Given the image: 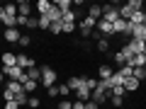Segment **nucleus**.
Masks as SVG:
<instances>
[{"mask_svg": "<svg viewBox=\"0 0 146 109\" xmlns=\"http://www.w3.org/2000/svg\"><path fill=\"white\" fill-rule=\"evenodd\" d=\"M42 85H46V87H51L54 83H56V70H54L51 66H42V80H39Z\"/></svg>", "mask_w": 146, "mask_h": 109, "instance_id": "nucleus-1", "label": "nucleus"}, {"mask_svg": "<svg viewBox=\"0 0 146 109\" xmlns=\"http://www.w3.org/2000/svg\"><path fill=\"white\" fill-rule=\"evenodd\" d=\"M102 20H107L110 24H115V22L119 20V7H115V5H102Z\"/></svg>", "mask_w": 146, "mask_h": 109, "instance_id": "nucleus-2", "label": "nucleus"}, {"mask_svg": "<svg viewBox=\"0 0 146 109\" xmlns=\"http://www.w3.org/2000/svg\"><path fill=\"white\" fill-rule=\"evenodd\" d=\"M95 24H98V20H93V17H85V20L78 24V32H80L83 36H90V34L95 32Z\"/></svg>", "mask_w": 146, "mask_h": 109, "instance_id": "nucleus-3", "label": "nucleus"}, {"mask_svg": "<svg viewBox=\"0 0 146 109\" xmlns=\"http://www.w3.org/2000/svg\"><path fill=\"white\" fill-rule=\"evenodd\" d=\"M95 32H98L100 36H105V39H107V36L112 34V24H110L107 20H98V24H95Z\"/></svg>", "mask_w": 146, "mask_h": 109, "instance_id": "nucleus-4", "label": "nucleus"}, {"mask_svg": "<svg viewBox=\"0 0 146 109\" xmlns=\"http://www.w3.org/2000/svg\"><path fill=\"white\" fill-rule=\"evenodd\" d=\"M90 99H93L95 104H102L105 99H110V92H107V90H102V87L98 85V87L93 90V97H90Z\"/></svg>", "mask_w": 146, "mask_h": 109, "instance_id": "nucleus-5", "label": "nucleus"}, {"mask_svg": "<svg viewBox=\"0 0 146 109\" xmlns=\"http://www.w3.org/2000/svg\"><path fill=\"white\" fill-rule=\"evenodd\" d=\"M32 66H36V63H34V58H29L27 53H17V68L27 70V68H32Z\"/></svg>", "mask_w": 146, "mask_h": 109, "instance_id": "nucleus-6", "label": "nucleus"}, {"mask_svg": "<svg viewBox=\"0 0 146 109\" xmlns=\"http://www.w3.org/2000/svg\"><path fill=\"white\" fill-rule=\"evenodd\" d=\"M76 97H78V102H90V97H93V90H90L88 85H83V87L76 92Z\"/></svg>", "mask_w": 146, "mask_h": 109, "instance_id": "nucleus-7", "label": "nucleus"}, {"mask_svg": "<svg viewBox=\"0 0 146 109\" xmlns=\"http://www.w3.org/2000/svg\"><path fill=\"white\" fill-rule=\"evenodd\" d=\"M127 46L131 49V53H134V56H139V53L144 51V46H146V41H139V39H129V44H127Z\"/></svg>", "mask_w": 146, "mask_h": 109, "instance_id": "nucleus-8", "label": "nucleus"}, {"mask_svg": "<svg viewBox=\"0 0 146 109\" xmlns=\"http://www.w3.org/2000/svg\"><path fill=\"white\" fill-rule=\"evenodd\" d=\"M129 24H131V27L146 24V12H144V10H141V12H134V15H131V20H129Z\"/></svg>", "mask_w": 146, "mask_h": 109, "instance_id": "nucleus-9", "label": "nucleus"}, {"mask_svg": "<svg viewBox=\"0 0 146 109\" xmlns=\"http://www.w3.org/2000/svg\"><path fill=\"white\" fill-rule=\"evenodd\" d=\"M3 36H5V41H10V44H15V41H20V32H17V27H12V29H5V34H3Z\"/></svg>", "mask_w": 146, "mask_h": 109, "instance_id": "nucleus-10", "label": "nucleus"}, {"mask_svg": "<svg viewBox=\"0 0 146 109\" xmlns=\"http://www.w3.org/2000/svg\"><path fill=\"white\" fill-rule=\"evenodd\" d=\"M51 7H54V5H51V3H49V0H39V3H36V5H34V10L39 12V17H42V15H46V12L51 10Z\"/></svg>", "mask_w": 146, "mask_h": 109, "instance_id": "nucleus-11", "label": "nucleus"}, {"mask_svg": "<svg viewBox=\"0 0 146 109\" xmlns=\"http://www.w3.org/2000/svg\"><path fill=\"white\" fill-rule=\"evenodd\" d=\"M17 12H20L22 17H32V15H29V12H32V5L27 3V0H20V3H17Z\"/></svg>", "mask_w": 146, "mask_h": 109, "instance_id": "nucleus-12", "label": "nucleus"}, {"mask_svg": "<svg viewBox=\"0 0 146 109\" xmlns=\"http://www.w3.org/2000/svg\"><path fill=\"white\" fill-rule=\"evenodd\" d=\"M66 85H68V90H76V92H78V90L85 85V78H80V75H78V78H71Z\"/></svg>", "mask_w": 146, "mask_h": 109, "instance_id": "nucleus-13", "label": "nucleus"}, {"mask_svg": "<svg viewBox=\"0 0 146 109\" xmlns=\"http://www.w3.org/2000/svg\"><path fill=\"white\" fill-rule=\"evenodd\" d=\"M127 27H129V22H124V20H117L115 24H112V34H124V32H127Z\"/></svg>", "mask_w": 146, "mask_h": 109, "instance_id": "nucleus-14", "label": "nucleus"}, {"mask_svg": "<svg viewBox=\"0 0 146 109\" xmlns=\"http://www.w3.org/2000/svg\"><path fill=\"white\" fill-rule=\"evenodd\" d=\"M131 39L146 41V24H141V27H134V32H131Z\"/></svg>", "mask_w": 146, "mask_h": 109, "instance_id": "nucleus-15", "label": "nucleus"}, {"mask_svg": "<svg viewBox=\"0 0 146 109\" xmlns=\"http://www.w3.org/2000/svg\"><path fill=\"white\" fill-rule=\"evenodd\" d=\"M124 90H127V92H136V90H139V80H136L134 75L127 78V80H124Z\"/></svg>", "mask_w": 146, "mask_h": 109, "instance_id": "nucleus-16", "label": "nucleus"}, {"mask_svg": "<svg viewBox=\"0 0 146 109\" xmlns=\"http://www.w3.org/2000/svg\"><path fill=\"white\" fill-rule=\"evenodd\" d=\"M3 66H17V56L12 51H5L3 53Z\"/></svg>", "mask_w": 146, "mask_h": 109, "instance_id": "nucleus-17", "label": "nucleus"}, {"mask_svg": "<svg viewBox=\"0 0 146 109\" xmlns=\"http://www.w3.org/2000/svg\"><path fill=\"white\" fill-rule=\"evenodd\" d=\"M88 17H93V20H102V5H90Z\"/></svg>", "mask_w": 146, "mask_h": 109, "instance_id": "nucleus-18", "label": "nucleus"}, {"mask_svg": "<svg viewBox=\"0 0 146 109\" xmlns=\"http://www.w3.org/2000/svg\"><path fill=\"white\" fill-rule=\"evenodd\" d=\"M98 75H100V80H110L112 75H115V70H112L110 66H100V73H98Z\"/></svg>", "mask_w": 146, "mask_h": 109, "instance_id": "nucleus-19", "label": "nucleus"}, {"mask_svg": "<svg viewBox=\"0 0 146 109\" xmlns=\"http://www.w3.org/2000/svg\"><path fill=\"white\" fill-rule=\"evenodd\" d=\"M54 7H56V10L63 15V12H68V10H71V0H58V3H54Z\"/></svg>", "mask_w": 146, "mask_h": 109, "instance_id": "nucleus-20", "label": "nucleus"}, {"mask_svg": "<svg viewBox=\"0 0 146 109\" xmlns=\"http://www.w3.org/2000/svg\"><path fill=\"white\" fill-rule=\"evenodd\" d=\"M61 20H63V24H76V10L63 12V15H61Z\"/></svg>", "mask_w": 146, "mask_h": 109, "instance_id": "nucleus-21", "label": "nucleus"}, {"mask_svg": "<svg viewBox=\"0 0 146 109\" xmlns=\"http://www.w3.org/2000/svg\"><path fill=\"white\" fill-rule=\"evenodd\" d=\"M7 90H10V92L17 97V95L22 92V83H17V80H10V83H7Z\"/></svg>", "mask_w": 146, "mask_h": 109, "instance_id": "nucleus-22", "label": "nucleus"}, {"mask_svg": "<svg viewBox=\"0 0 146 109\" xmlns=\"http://www.w3.org/2000/svg\"><path fill=\"white\" fill-rule=\"evenodd\" d=\"M124 92H127L124 85H115V87L110 90V97H124Z\"/></svg>", "mask_w": 146, "mask_h": 109, "instance_id": "nucleus-23", "label": "nucleus"}, {"mask_svg": "<svg viewBox=\"0 0 146 109\" xmlns=\"http://www.w3.org/2000/svg\"><path fill=\"white\" fill-rule=\"evenodd\" d=\"M39 104H42V99L36 97V95H29V99H27V107H29V109H36Z\"/></svg>", "mask_w": 146, "mask_h": 109, "instance_id": "nucleus-24", "label": "nucleus"}, {"mask_svg": "<svg viewBox=\"0 0 146 109\" xmlns=\"http://www.w3.org/2000/svg\"><path fill=\"white\" fill-rule=\"evenodd\" d=\"M131 75H134V78H136V80H139V83H141V80L146 78V68H144V66H139V68H134V73H131Z\"/></svg>", "mask_w": 146, "mask_h": 109, "instance_id": "nucleus-25", "label": "nucleus"}, {"mask_svg": "<svg viewBox=\"0 0 146 109\" xmlns=\"http://www.w3.org/2000/svg\"><path fill=\"white\" fill-rule=\"evenodd\" d=\"M51 24H54V22L49 20V15H42V17H39V29H49Z\"/></svg>", "mask_w": 146, "mask_h": 109, "instance_id": "nucleus-26", "label": "nucleus"}, {"mask_svg": "<svg viewBox=\"0 0 146 109\" xmlns=\"http://www.w3.org/2000/svg\"><path fill=\"white\" fill-rule=\"evenodd\" d=\"M117 73H119L122 78L127 80V78H131V73H134V68H131V66H122V68H119V70H117Z\"/></svg>", "mask_w": 146, "mask_h": 109, "instance_id": "nucleus-27", "label": "nucleus"}, {"mask_svg": "<svg viewBox=\"0 0 146 109\" xmlns=\"http://www.w3.org/2000/svg\"><path fill=\"white\" fill-rule=\"evenodd\" d=\"M36 85H39V83H34V80H27V83L22 85V90H25L27 95H32V92H34V90H36Z\"/></svg>", "mask_w": 146, "mask_h": 109, "instance_id": "nucleus-28", "label": "nucleus"}, {"mask_svg": "<svg viewBox=\"0 0 146 109\" xmlns=\"http://www.w3.org/2000/svg\"><path fill=\"white\" fill-rule=\"evenodd\" d=\"M98 49H100V51H102V53H110V41H107V39H105V36H102V39H100V41H98Z\"/></svg>", "mask_w": 146, "mask_h": 109, "instance_id": "nucleus-29", "label": "nucleus"}, {"mask_svg": "<svg viewBox=\"0 0 146 109\" xmlns=\"http://www.w3.org/2000/svg\"><path fill=\"white\" fill-rule=\"evenodd\" d=\"M127 5H129V7H131L134 12H141V7H144V3H141V0H129Z\"/></svg>", "mask_w": 146, "mask_h": 109, "instance_id": "nucleus-30", "label": "nucleus"}, {"mask_svg": "<svg viewBox=\"0 0 146 109\" xmlns=\"http://www.w3.org/2000/svg\"><path fill=\"white\" fill-rule=\"evenodd\" d=\"M27 99H29V95H27L25 90H22V92L17 95V97H15V102H17V104H20V107H22V104H27Z\"/></svg>", "mask_w": 146, "mask_h": 109, "instance_id": "nucleus-31", "label": "nucleus"}, {"mask_svg": "<svg viewBox=\"0 0 146 109\" xmlns=\"http://www.w3.org/2000/svg\"><path fill=\"white\" fill-rule=\"evenodd\" d=\"M25 27H29V29H36L39 27V17H27V24Z\"/></svg>", "mask_w": 146, "mask_h": 109, "instance_id": "nucleus-32", "label": "nucleus"}, {"mask_svg": "<svg viewBox=\"0 0 146 109\" xmlns=\"http://www.w3.org/2000/svg\"><path fill=\"white\" fill-rule=\"evenodd\" d=\"M49 32H54V34H61V32H63V22H54V24L49 27Z\"/></svg>", "mask_w": 146, "mask_h": 109, "instance_id": "nucleus-33", "label": "nucleus"}, {"mask_svg": "<svg viewBox=\"0 0 146 109\" xmlns=\"http://www.w3.org/2000/svg\"><path fill=\"white\" fill-rule=\"evenodd\" d=\"M46 95H49V97H58V85H51V87H46Z\"/></svg>", "mask_w": 146, "mask_h": 109, "instance_id": "nucleus-34", "label": "nucleus"}, {"mask_svg": "<svg viewBox=\"0 0 146 109\" xmlns=\"http://www.w3.org/2000/svg\"><path fill=\"white\" fill-rule=\"evenodd\" d=\"M115 85H124V78H122L119 73H115V75H112V87H115Z\"/></svg>", "mask_w": 146, "mask_h": 109, "instance_id": "nucleus-35", "label": "nucleus"}, {"mask_svg": "<svg viewBox=\"0 0 146 109\" xmlns=\"http://www.w3.org/2000/svg\"><path fill=\"white\" fill-rule=\"evenodd\" d=\"M71 92V90H68V85H58V97H63L66 99V95Z\"/></svg>", "mask_w": 146, "mask_h": 109, "instance_id": "nucleus-36", "label": "nucleus"}, {"mask_svg": "<svg viewBox=\"0 0 146 109\" xmlns=\"http://www.w3.org/2000/svg\"><path fill=\"white\" fill-rule=\"evenodd\" d=\"M17 44H20V46H29V44H32V39H29L27 34H22V36H20V41H17Z\"/></svg>", "mask_w": 146, "mask_h": 109, "instance_id": "nucleus-37", "label": "nucleus"}, {"mask_svg": "<svg viewBox=\"0 0 146 109\" xmlns=\"http://www.w3.org/2000/svg\"><path fill=\"white\" fill-rule=\"evenodd\" d=\"M85 85H88L90 90H95L98 87V78H85Z\"/></svg>", "mask_w": 146, "mask_h": 109, "instance_id": "nucleus-38", "label": "nucleus"}, {"mask_svg": "<svg viewBox=\"0 0 146 109\" xmlns=\"http://www.w3.org/2000/svg\"><path fill=\"white\" fill-rule=\"evenodd\" d=\"M58 109H73V102H68V99H61V102H58Z\"/></svg>", "mask_w": 146, "mask_h": 109, "instance_id": "nucleus-39", "label": "nucleus"}, {"mask_svg": "<svg viewBox=\"0 0 146 109\" xmlns=\"http://www.w3.org/2000/svg\"><path fill=\"white\" fill-rule=\"evenodd\" d=\"M73 29H78L76 24H63V34H73Z\"/></svg>", "mask_w": 146, "mask_h": 109, "instance_id": "nucleus-40", "label": "nucleus"}, {"mask_svg": "<svg viewBox=\"0 0 146 109\" xmlns=\"http://www.w3.org/2000/svg\"><path fill=\"white\" fill-rule=\"evenodd\" d=\"M110 99H112V107H122V104H124L122 97H110Z\"/></svg>", "mask_w": 146, "mask_h": 109, "instance_id": "nucleus-41", "label": "nucleus"}, {"mask_svg": "<svg viewBox=\"0 0 146 109\" xmlns=\"http://www.w3.org/2000/svg\"><path fill=\"white\" fill-rule=\"evenodd\" d=\"M5 109H20V104L12 99V102H5Z\"/></svg>", "mask_w": 146, "mask_h": 109, "instance_id": "nucleus-42", "label": "nucleus"}, {"mask_svg": "<svg viewBox=\"0 0 146 109\" xmlns=\"http://www.w3.org/2000/svg\"><path fill=\"white\" fill-rule=\"evenodd\" d=\"M73 109H85V102H78V99H76V102H73Z\"/></svg>", "mask_w": 146, "mask_h": 109, "instance_id": "nucleus-43", "label": "nucleus"}, {"mask_svg": "<svg viewBox=\"0 0 146 109\" xmlns=\"http://www.w3.org/2000/svg\"><path fill=\"white\" fill-rule=\"evenodd\" d=\"M17 24H22V27H25V24H27V17H22V15H17Z\"/></svg>", "mask_w": 146, "mask_h": 109, "instance_id": "nucleus-44", "label": "nucleus"}, {"mask_svg": "<svg viewBox=\"0 0 146 109\" xmlns=\"http://www.w3.org/2000/svg\"><path fill=\"white\" fill-rule=\"evenodd\" d=\"M85 109H98V104H95L93 99H90V102H85Z\"/></svg>", "mask_w": 146, "mask_h": 109, "instance_id": "nucleus-45", "label": "nucleus"}, {"mask_svg": "<svg viewBox=\"0 0 146 109\" xmlns=\"http://www.w3.org/2000/svg\"><path fill=\"white\" fill-rule=\"evenodd\" d=\"M0 83H3V70H0Z\"/></svg>", "mask_w": 146, "mask_h": 109, "instance_id": "nucleus-46", "label": "nucleus"}]
</instances>
